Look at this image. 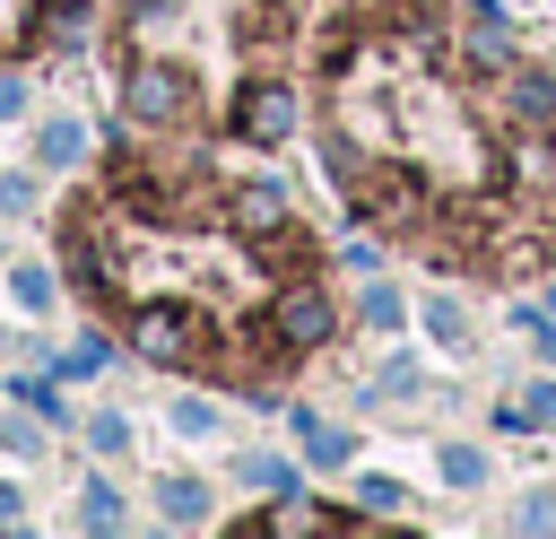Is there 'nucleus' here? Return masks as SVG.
<instances>
[{
    "mask_svg": "<svg viewBox=\"0 0 556 539\" xmlns=\"http://www.w3.org/2000/svg\"><path fill=\"white\" fill-rule=\"evenodd\" d=\"M295 122H304V104H295L287 78H243V87H235V139H243V148H287Z\"/></svg>",
    "mask_w": 556,
    "mask_h": 539,
    "instance_id": "nucleus-4",
    "label": "nucleus"
},
{
    "mask_svg": "<svg viewBox=\"0 0 556 539\" xmlns=\"http://www.w3.org/2000/svg\"><path fill=\"white\" fill-rule=\"evenodd\" d=\"M0 522H17V487H0Z\"/></svg>",
    "mask_w": 556,
    "mask_h": 539,
    "instance_id": "nucleus-24",
    "label": "nucleus"
},
{
    "mask_svg": "<svg viewBox=\"0 0 556 539\" xmlns=\"http://www.w3.org/2000/svg\"><path fill=\"white\" fill-rule=\"evenodd\" d=\"M87 443H96V452H122L130 426H122V417H87Z\"/></svg>",
    "mask_w": 556,
    "mask_h": 539,
    "instance_id": "nucleus-19",
    "label": "nucleus"
},
{
    "mask_svg": "<svg viewBox=\"0 0 556 539\" xmlns=\"http://www.w3.org/2000/svg\"><path fill=\"white\" fill-rule=\"evenodd\" d=\"M130 348H139L148 365H165V374H174V365H200V322H191L182 304H165V296H156V304H139V313H130Z\"/></svg>",
    "mask_w": 556,
    "mask_h": 539,
    "instance_id": "nucleus-5",
    "label": "nucleus"
},
{
    "mask_svg": "<svg viewBox=\"0 0 556 539\" xmlns=\"http://www.w3.org/2000/svg\"><path fill=\"white\" fill-rule=\"evenodd\" d=\"M156 513H165V522H200V513H208V487H200V478H165V487H156Z\"/></svg>",
    "mask_w": 556,
    "mask_h": 539,
    "instance_id": "nucleus-13",
    "label": "nucleus"
},
{
    "mask_svg": "<svg viewBox=\"0 0 556 539\" xmlns=\"http://www.w3.org/2000/svg\"><path fill=\"white\" fill-rule=\"evenodd\" d=\"M521 417H530V426H556V383H530V391L504 409V426H521Z\"/></svg>",
    "mask_w": 556,
    "mask_h": 539,
    "instance_id": "nucleus-15",
    "label": "nucleus"
},
{
    "mask_svg": "<svg viewBox=\"0 0 556 539\" xmlns=\"http://www.w3.org/2000/svg\"><path fill=\"white\" fill-rule=\"evenodd\" d=\"M78 522H87V530H113V522H122V504H113V487H87V504H78Z\"/></svg>",
    "mask_w": 556,
    "mask_h": 539,
    "instance_id": "nucleus-18",
    "label": "nucleus"
},
{
    "mask_svg": "<svg viewBox=\"0 0 556 539\" xmlns=\"http://www.w3.org/2000/svg\"><path fill=\"white\" fill-rule=\"evenodd\" d=\"M295 435H304V461H313V469H339V461H348V435H339V426L295 417Z\"/></svg>",
    "mask_w": 556,
    "mask_h": 539,
    "instance_id": "nucleus-12",
    "label": "nucleus"
},
{
    "mask_svg": "<svg viewBox=\"0 0 556 539\" xmlns=\"http://www.w3.org/2000/svg\"><path fill=\"white\" fill-rule=\"evenodd\" d=\"M226 217H235V235L269 243V235L287 226V191H278V183H243V191H226Z\"/></svg>",
    "mask_w": 556,
    "mask_h": 539,
    "instance_id": "nucleus-7",
    "label": "nucleus"
},
{
    "mask_svg": "<svg viewBox=\"0 0 556 539\" xmlns=\"http://www.w3.org/2000/svg\"><path fill=\"white\" fill-rule=\"evenodd\" d=\"M504 104H513V122H530V130H539V122L556 113V78H547V70H521V61H513V70H504Z\"/></svg>",
    "mask_w": 556,
    "mask_h": 539,
    "instance_id": "nucleus-8",
    "label": "nucleus"
},
{
    "mask_svg": "<svg viewBox=\"0 0 556 539\" xmlns=\"http://www.w3.org/2000/svg\"><path fill=\"white\" fill-rule=\"evenodd\" d=\"M443 478H452V487H478V478H486V452L452 443V452H443Z\"/></svg>",
    "mask_w": 556,
    "mask_h": 539,
    "instance_id": "nucleus-17",
    "label": "nucleus"
},
{
    "mask_svg": "<svg viewBox=\"0 0 556 539\" xmlns=\"http://www.w3.org/2000/svg\"><path fill=\"white\" fill-rule=\"evenodd\" d=\"M330 330H339V304H330V287H313V278H287V287L269 296V348H278V356H313Z\"/></svg>",
    "mask_w": 556,
    "mask_h": 539,
    "instance_id": "nucleus-2",
    "label": "nucleus"
},
{
    "mask_svg": "<svg viewBox=\"0 0 556 539\" xmlns=\"http://www.w3.org/2000/svg\"><path fill=\"white\" fill-rule=\"evenodd\" d=\"M122 113H130L139 130H174V122H191V70H182V61H130V78H122Z\"/></svg>",
    "mask_w": 556,
    "mask_h": 539,
    "instance_id": "nucleus-3",
    "label": "nucleus"
},
{
    "mask_svg": "<svg viewBox=\"0 0 556 539\" xmlns=\"http://www.w3.org/2000/svg\"><path fill=\"white\" fill-rule=\"evenodd\" d=\"M17 304H35V313H43V304H52V278H43V270H17Z\"/></svg>",
    "mask_w": 556,
    "mask_h": 539,
    "instance_id": "nucleus-21",
    "label": "nucleus"
},
{
    "mask_svg": "<svg viewBox=\"0 0 556 539\" xmlns=\"http://www.w3.org/2000/svg\"><path fill=\"white\" fill-rule=\"evenodd\" d=\"M96 209H70V278L87 287V296H104V252H96V226H87Z\"/></svg>",
    "mask_w": 556,
    "mask_h": 539,
    "instance_id": "nucleus-9",
    "label": "nucleus"
},
{
    "mask_svg": "<svg viewBox=\"0 0 556 539\" xmlns=\"http://www.w3.org/2000/svg\"><path fill=\"white\" fill-rule=\"evenodd\" d=\"M365 322H400V296L391 287H365Z\"/></svg>",
    "mask_w": 556,
    "mask_h": 539,
    "instance_id": "nucleus-22",
    "label": "nucleus"
},
{
    "mask_svg": "<svg viewBox=\"0 0 556 539\" xmlns=\"http://www.w3.org/2000/svg\"><path fill=\"white\" fill-rule=\"evenodd\" d=\"M478 17H469V35H460V52H469V70H486V78H504L513 70V35H504V9L495 0H469Z\"/></svg>",
    "mask_w": 556,
    "mask_h": 539,
    "instance_id": "nucleus-6",
    "label": "nucleus"
},
{
    "mask_svg": "<svg viewBox=\"0 0 556 539\" xmlns=\"http://www.w3.org/2000/svg\"><path fill=\"white\" fill-rule=\"evenodd\" d=\"M78 35H87V0H43L35 43H78Z\"/></svg>",
    "mask_w": 556,
    "mask_h": 539,
    "instance_id": "nucleus-11",
    "label": "nucleus"
},
{
    "mask_svg": "<svg viewBox=\"0 0 556 539\" xmlns=\"http://www.w3.org/2000/svg\"><path fill=\"white\" fill-rule=\"evenodd\" d=\"M252 530H278V539H295V530H348V513H321V504H269Z\"/></svg>",
    "mask_w": 556,
    "mask_h": 539,
    "instance_id": "nucleus-10",
    "label": "nucleus"
},
{
    "mask_svg": "<svg viewBox=\"0 0 556 539\" xmlns=\"http://www.w3.org/2000/svg\"><path fill=\"white\" fill-rule=\"evenodd\" d=\"M348 200H356L365 226H426V217H434V191H426L408 165H365V156H356Z\"/></svg>",
    "mask_w": 556,
    "mask_h": 539,
    "instance_id": "nucleus-1",
    "label": "nucleus"
},
{
    "mask_svg": "<svg viewBox=\"0 0 556 539\" xmlns=\"http://www.w3.org/2000/svg\"><path fill=\"white\" fill-rule=\"evenodd\" d=\"M348 61H356V26H330L321 35V78H348Z\"/></svg>",
    "mask_w": 556,
    "mask_h": 539,
    "instance_id": "nucleus-16",
    "label": "nucleus"
},
{
    "mask_svg": "<svg viewBox=\"0 0 556 539\" xmlns=\"http://www.w3.org/2000/svg\"><path fill=\"white\" fill-rule=\"evenodd\" d=\"M78 148H87L78 122H43V130H35V156H43V165H78Z\"/></svg>",
    "mask_w": 556,
    "mask_h": 539,
    "instance_id": "nucleus-14",
    "label": "nucleus"
},
{
    "mask_svg": "<svg viewBox=\"0 0 556 539\" xmlns=\"http://www.w3.org/2000/svg\"><path fill=\"white\" fill-rule=\"evenodd\" d=\"M356 496H365V513H400V496H408V487H391V478H365Z\"/></svg>",
    "mask_w": 556,
    "mask_h": 539,
    "instance_id": "nucleus-20",
    "label": "nucleus"
},
{
    "mask_svg": "<svg viewBox=\"0 0 556 539\" xmlns=\"http://www.w3.org/2000/svg\"><path fill=\"white\" fill-rule=\"evenodd\" d=\"M17 104H26V87H17V78H0V122H9Z\"/></svg>",
    "mask_w": 556,
    "mask_h": 539,
    "instance_id": "nucleus-23",
    "label": "nucleus"
}]
</instances>
